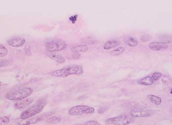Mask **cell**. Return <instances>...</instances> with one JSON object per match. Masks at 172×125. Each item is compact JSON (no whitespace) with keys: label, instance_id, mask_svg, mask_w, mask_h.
Segmentation results:
<instances>
[{"label":"cell","instance_id":"e0dca14e","mask_svg":"<svg viewBox=\"0 0 172 125\" xmlns=\"http://www.w3.org/2000/svg\"><path fill=\"white\" fill-rule=\"evenodd\" d=\"M125 51V48L123 46H120L112 50L110 54L113 56L120 55L121 54H123Z\"/></svg>","mask_w":172,"mask_h":125},{"label":"cell","instance_id":"cb8c5ba5","mask_svg":"<svg viewBox=\"0 0 172 125\" xmlns=\"http://www.w3.org/2000/svg\"><path fill=\"white\" fill-rule=\"evenodd\" d=\"M170 93L171 94H172V89H171V90Z\"/></svg>","mask_w":172,"mask_h":125},{"label":"cell","instance_id":"ffe728a7","mask_svg":"<svg viewBox=\"0 0 172 125\" xmlns=\"http://www.w3.org/2000/svg\"><path fill=\"white\" fill-rule=\"evenodd\" d=\"M10 119L7 116H3L0 118V125H6L10 122Z\"/></svg>","mask_w":172,"mask_h":125},{"label":"cell","instance_id":"2e32d148","mask_svg":"<svg viewBox=\"0 0 172 125\" xmlns=\"http://www.w3.org/2000/svg\"><path fill=\"white\" fill-rule=\"evenodd\" d=\"M147 98L150 101H151L152 103H154L156 105H160L162 102V100L160 97L156 96L155 95H149L147 96Z\"/></svg>","mask_w":172,"mask_h":125},{"label":"cell","instance_id":"d6986e66","mask_svg":"<svg viewBox=\"0 0 172 125\" xmlns=\"http://www.w3.org/2000/svg\"><path fill=\"white\" fill-rule=\"evenodd\" d=\"M61 121V119L60 117H57V116H53V117L49 118L47 120V122L49 124H56L60 122Z\"/></svg>","mask_w":172,"mask_h":125},{"label":"cell","instance_id":"603a6c76","mask_svg":"<svg viewBox=\"0 0 172 125\" xmlns=\"http://www.w3.org/2000/svg\"><path fill=\"white\" fill-rule=\"evenodd\" d=\"M8 64V61L6 60H1V67H5Z\"/></svg>","mask_w":172,"mask_h":125},{"label":"cell","instance_id":"3957f363","mask_svg":"<svg viewBox=\"0 0 172 125\" xmlns=\"http://www.w3.org/2000/svg\"><path fill=\"white\" fill-rule=\"evenodd\" d=\"M33 90L29 87H24L18 90L10 92L6 95V98L11 101H20L29 97L33 93Z\"/></svg>","mask_w":172,"mask_h":125},{"label":"cell","instance_id":"44dd1931","mask_svg":"<svg viewBox=\"0 0 172 125\" xmlns=\"http://www.w3.org/2000/svg\"><path fill=\"white\" fill-rule=\"evenodd\" d=\"M152 76L155 82L156 81L159 80L162 77V74L161 73L156 72V73H153V74L152 75Z\"/></svg>","mask_w":172,"mask_h":125},{"label":"cell","instance_id":"d4e9b609","mask_svg":"<svg viewBox=\"0 0 172 125\" xmlns=\"http://www.w3.org/2000/svg\"></svg>","mask_w":172,"mask_h":125},{"label":"cell","instance_id":"9a60e30c","mask_svg":"<svg viewBox=\"0 0 172 125\" xmlns=\"http://www.w3.org/2000/svg\"><path fill=\"white\" fill-rule=\"evenodd\" d=\"M120 45V42L116 41V40H113V41H110L106 42L104 44L103 46V48L105 50H110V49L116 47L117 46H118Z\"/></svg>","mask_w":172,"mask_h":125},{"label":"cell","instance_id":"277c9868","mask_svg":"<svg viewBox=\"0 0 172 125\" xmlns=\"http://www.w3.org/2000/svg\"><path fill=\"white\" fill-rule=\"evenodd\" d=\"M45 46L49 52H57L65 49L67 45L62 40L54 39L47 41L45 43Z\"/></svg>","mask_w":172,"mask_h":125},{"label":"cell","instance_id":"52a82bcc","mask_svg":"<svg viewBox=\"0 0 172 125\" xmlns=\"http://www.w3.org/2000/svg\"><path fill=\"white\" fill-rule=\"evenodd\" d=\"M25 43V39L21 37H14L8 41V45L14 47H19L23 46Z\"/></svg>","mask_w":172,"mask_h":125},{"label":"cell","instance_id":"9c48e42d","mask_svg":"<svg viewBox=\"0 0 172 125\" xmlns=\"http://www.w3.org/2000/svg\"><path fill=\"white\" fill-rule=\"evenodd\" d=\"M47 55L59 63H63L65 61V59L62 54L57 52H49L47 53Z\"/></svg>","mask_w":172,"mask_h":125},{"label":"cell","instance_id":"7c38bea8","mask_svg":"<svg viewBox=\"0 0 172 125\" xmlns=\"http://www.w3.org/2000/svg\"><path fill=\"white\" fill-rule=\"evenodd\" d=\"M138 83L140 85L144 86H151L153 85L155 82L153 78L152 75L146 76L145 78H142L139 79L137 81Z\"/></svg>","mask_w":172,"mask_h":125},{"label":"cell","instance_id":"5b68a950","mask_svg":"<svg viewBox=\"0 0 172 125\" xmlns=\"http://www.w3.org/2000/svg\"><path fill=\"white\" fill-rule=\"evenodd\" d=\"M95 109L87 105H77L70 108L68 113L70 115H82L85 114H92L95 112Z\"/></svg>","mask_w":172,"mask_h":125},{"label":"cell","instance_id":"7a4b0ae2","mask_svg":"<svg viewBox=\"0 0 172 125\" xmlns=\"http://www.w3.org/2000/svg\"><path fill=\"white\" fill-rule=\"evenodd\" d=\"M47 104V101L45 98L40 99L35 104L23 111L20 116V118L25 120L38 114L42 110L44 106Z\"/></svg>","mask_w":172,"mask_h":125},{"label":"cell","instance_id":"6da1fadb","mask_svg":"<svg viewBox=\"0 0 172 125\" xmlns=\"http://www.w3.org/2000/svg\"><path fill=\"white\" fill-rule=\"evenodd\" d=\"M84 73V70L81 66L72 65L56 70L52 73L53 76L56 78H66L71 75H81Z\"/></svg>","mask_w":172,"mask_h":125},{"label":"cell","instance_id":"ba28073f","mask_svg":"<svg viewBox=\"0 0 172 125\" xmlns=\"http://www.w3.org/2000/svg\"><path fill=\"white\" fill-rule=\"evenodd\" d=\"M149 47L153 51L164 50L169 48V45L162 42H153L149 45Z\"/></svg>","mask_w":172,"mask_h":125},{"label":"cell","instance_id":"8fae6325","mask_svg":"<svg viewBox=\"0 0 172 125\" xmlns=\"http://www.w3.org/2000/svg\"><path fill=\"white\" fill-rule=\"evenodd\" d=\"M130 114L132 117L135 118L147 117L149 115L147 111L140 109L132 110L130 112Z\"/></svg>","mask_w":172,"mask_h":125},{"label":"cell","instance_id":"4fadbf2b","mask_svg":"<svg viewBox=\"0 0 172 125\" xmlns=\"http://www.w3.org/2000/svg\"><path fill=\"white\" fill-rule=\"evenodd\" d=\"M88 47L85 45H79L71 47V51L72 52H85L88 51Z\"/></svg>","mask_w":172,"mask_h":125},{"label":"cell","instance_id":"30bf717a","mask_svg":"<svg viewBox=\"0 0 172 125\" xmlns=\"http://www.w3.org/2000/svg\"><path fill=\"white\" fill-rule=\"evenodd\" d=\"M33 101V98H27L21 100L16 103L15 105V108L17 109H24L30 105L31 103Z\"/></svg>","mask_w":172,"mask_h":125},{"label":"cell","instance_id":"7402d4cb","mask_svg":"<svg viewBox=\"0 0 172 125\" xmlns=\"http://www.w3.org/2000/svg\"><path fill=\"white\" fill-rule=\"evenodd\" d=\"M83 125H100V124L96 121H88L86 122Z\"/></svg>","mask_w":172,"mask_h":125},{"label":"cell","instance_id":"5bb4252c","mask_svg":"<svg viewBox=\"0 0 172 125\" xmlns=\"http://www.w3.org/2000/svg\"><path fill=\"white\" fill-rule=\"evenodd\" d=\"M124 42L126 45L131 47H135L139 44V42L137 39L131 36H128L124 39Z\"/></svg>","mask_w":172,"mask_h":125},{"label":"cell","instance_id":"ac0fdd59","mask_svg":"<svg viewBox=\"0 0 172 125\" xmlns=\"http://www.w3.org/2000/svg\"><path fill=\"white\" fill-rule=\"evenodd\" d=\"M8 54V50L5 46L1 45H0V57H4Z\"/></svg>","mask_w":172,"mask_h":125},{"label":"cell","instance_id":"8992f818","mask_svg":"<svg viewBox=\"0 0 172 125\" xmlns=\"http://www.w3.org/2000/svg\"><path fill=\"white\" fill-rule=\"evenodd\" d=\"M133 121V118L127 115L119 116L110 118L105 121L106 125H127Z\"/></svg>","mask_w":172,"mask_h":125}]
</instances>
